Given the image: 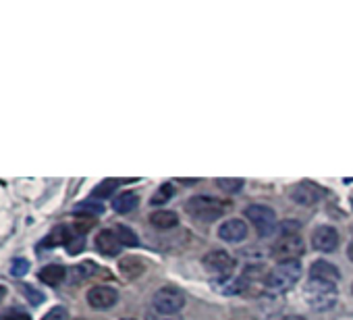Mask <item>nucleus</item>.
Instances as JSON below:
<instances>
[{
    "label": "nucleus",
    "mask_w": 353,
    "mask_h": 320,
    "mask_svg": "<svg viewBox=\"0 0 353 320\" xmlns=\"http://www.w3.org/2000/svg\"><path fill=\"white\" fill-rule=\"evenodd\" d=\"M303 293H305V299H307L310 308H314V310H330L336 303V297H339V291H336L334 283L316 281V279H310Z\"/></svg>",
    "instance_id": "f257e3e1"
},
{
    "label": "nucleus",
    "mask_w": 353,
    "mask_h": 320,
    "mask_svg": "<svg viewBox=\"0 0 353 320\" xmlns=\"http://www.w3.org/2000/svg\"><path fill=\"white\" fill-rule=\"evenodd\" d=\"M299 277H301V264L299 262H283L268 272L266 289H270L274 293L287 291L299 281Z\"/></svg>",
    "instance_id": "f03ea898"
},
{
    "label": "nucleus",
    "mask_w": 353,
    "mask_h": 320,
    "mask_svg": "<svg viewBox=\"0 0 353 320\" xmlns=\"http://www.w3.org/2000/svg\"><path fill=\"white\" fill-rule=\"evenodd\" d=\"M225 204L212 196H196L192 198L188 204H185V210L188 214H192L196 221H202V223H212L216 221L219 217L225 214Z\"/></svg>",
    "instance_id": "7ed1b4c3"
},
{
    "label": "nucleus",
    "mask_w": 353,
    "mask_h": 320,
    "mask_svg": "<svg viewBox=\"0 0 353 320\" xmlns=\"http://www.w3.org/2000/svg\"><path fill=\"white\" fill-rule=\"evenodd\" d=\"M152 306L162 314H176L185 306V293L176 287H162L154 293Z\"/></svg>",
    "instance_id": "20e7f679"
},
{
    "label": "nucleus",
    "mask_w": 353,
    "mask_h": 320,
    "mask_svg": "<svg viewBox=\"0 0 353 320\" xmlns=\"http://www.w3.org/2000/svg\"><path fill=\"white\" fill-rule=\"evenodd\" d=\"M245 217L252 221V225L256 227V231L262 237H268L274 233L276 229V212L264 204H252L245 208Z\"/></svg>",
    "instance_id": "39448f33"
},
{
    "label": "nucleus",
    "mask_w": 353,
    "mask_h": 320,
    "mask_svg": "<svg viewBox=\"0 0 353 320\" xmlns=\"http://www.w3.org/2000/svg\"><path fill=\"white\" fill-rule=\"evenodd\" d=\"M299 256H303V239L299 235H283L272 248V258L279 264L297 262Z\"/></svg>",
    "instance_id": "423d86ee"
},
{
    "label": "nucleus",
    "mask_w": 353,
    "mask_h": 320,
    "mask_svg": "<svg viewBox=\"0 0 353 320\" xmlns=\"http://www.w3.org/2000/svg\"><path fill=\"white\" fill-rule=\"evenodd\" d=\"M204 266H206V270L210 274H214L219 279H225V277L231 274V270H233L235 264H233V258L227 252L214 250V252H210V254L204 256Z\"/></svg>",
    "instance_id": "0eeeda50"
},
{
    "label": "nucleus",
    "mask_w": 353,
    "mask_h": 320,
    "mask_svg": "<svg viewBox=\"0 0 353 320\" xmlns=\"http://www.w3.org/2000/svg\"><path fill=\"white\" fill-rule=\"evenodd\" d=\"M324 196V190L312 181H301L291 188V200L299 206H314Z\"/></svg>",
    "instance_id": "6e6552de"
},
{
    "label": "nucleus",
    "mask_w": 353,
    "mask_h": 320,
    "mask_svg": "<svg viewBox=\"0 0 353 320\" xmlns=\"http://www.w3.org/2000/svg\"><path fill=\"white\" fill-rule=\"evenodd\" d=\"M119 301V293L112 287L106 285H96L88 291V303L94 310H108Z\"/></svg>",
    "instance_id": "1a4fd4ad"
},
{
    "label": "nucleus",
    "mask_w": 353,
    "mask_h": 320,
    "mask_svg": "<svg viewBox=\"0 0 353 320\" xmlns=\"http://www.w3.org/2000/svg\"><path fill=\"white\" fill-rule=\"evenodd\" d=\"M248 233H250V229H248L245 221H241V219H229L219 227V237L229 243L243 241L248 237Z\"/></svg>",
    "instance_id": "9d476101"
},
{
    "label": "nucleus",
    "mask_w": 353,
    "mask_h": 320,
    "mask_svg": "<svg viewBox=\"0 0 353 320\" xmlns=\"http://www.w3.org/2000/svg\"><path fill=\"white\" fill-rule=\"evenodd\" d=\"M312 243L318 252H334L336 246H339V233L334 227H328V225H322L314 231L312 235Z\"/></svg>",
    "instance_id": "9b49d317"
},
{
    "label": "nucleus",
    "mask_w": 353,
    "mask_h": 320,
    "mask_svg": "<svg viewBox=\"0 0 353 320\" xmlns=\"http://www.w3.org/2000/svg\"><path fill=\"white\" fill-rule=\"evenodd\" d=\"M310 279H316V281H326V283H334L341 279V272L334 264L326 262V260H318L312 264L310 268Z\"/></svg>",
    "instance_id": "f8f14e48"
},
{
    "label": "nucleus",
    "mask_w": 353,
    "mask_h": 320,
    "mask_svg": "<svg viewBox=\"0 0 353 320\" xmlns=\"http://www.w3.org/2000/svg\"><path fill=\"white\" fill-rule=\"evenodd\" d=\"M96 248H98V252L104 254V256H117V254L121 252V241H119V237H117L114 231L104 229V231H100L98 237H96Z\"/></svg>",
    "instance_id": "ddd939ff"
},
{
    "label": "nucleus",
    "mask_w": 353,
    "mask_h": 320,
    "mask_svg": "<svg viewBox=\"0 0 353 320\" xmlns=\"http://www.w3.org/2000/svg\"><path fill=\"white\" fill-rule=\"evenodd\" d=\"M75 237H77V233H73V229L69 225H61V227H54L48 233V237L42 241V246H46V248H52V246H69Z\"/></svg>",
    "instance_id": "4468645a"
},
{
    "label": "nucleus",
    "mask_w": 353,
    "mask_h": 320,
    "mask_svg": "<svg viewBox=\"0 0 353 320\" xmlns=\"http://www.w3.org/2000/svg\"><path fill=\"white\" fill-rule=\"evenodd\" d=\"M38 277H40L42 283H46V285H50V287H57V285H61V283L65 281L67 268H65L63 264H48V266H44V268L40 270Z\"/></svg>",
    "instance_id": "2eb2a0df"
},
{
    "label": "nucleus",
    "mask_w": 353,
    "mask_h": 320,
    "mask_svg": "<svg viewBox=\"0 0 353 320\" xmlns=\"http://www.w3.org/2000/svg\"><path fill=\"white\" fill-rule=\"evenodd\" d=\"M143 260H139V258H135V256H127V258H123L121 262H119V270L123 272V277H127V279H135V277H139L141 272H143Z\"/></svg>",
    "instance_id": "dca6fc26"
},
{
    "label": "nucleus",
    "mask_w": 353,
    "mask_h": 320,
    "mask_svg": "<svg viewBox=\"0 0 353 320\" xmlns=\"http://www.w3.org/2000/svg\"><path fill=\"white\" fill-rule=\"evenodd\" d=\"M137 196L133 194V192H123V194H119L114 200H112V208L117 210V212H121V214H127V212H131V210H135L137 208Z\"/></svg>",
    "instance_id": "f3484780"
},
{
    "label": "nucleus",
    "mask_w": 353,
    "mask_h": 320,
    "mask_svg": "<svg viewBox=\"0 0 353 320\" xmlns=\"http://www.w3.org/2000/svg\"><path fill=\"white\" fill-rule=\"evenodd\" d=\"M150 223L158 229H170L179 223V217H176L172 210H158L150 214Z\"/></svg>",
    "instance_id": "a211bd4d"
},
{
    "label": "nucleus",
    "mask_w": 353,
    "mask_h": 320,
    "mask_svg": "<svg viewBox=\"0 0 353 320\" xmlns=\"http://www.w3.org/2000/svg\"><path fill=\"white\" fill-rule=\"evenodd\" d=\"M114 233H117V237H119L121 246H129V248L137 246V235H135V233H133L129 227H125V225H119V227L114 229Z\"/></svg>",
    "instance_id": "6ab92c4d"
},
{
    "label": "nucleus",
    "mask_w": 353,
    "mask_h": 320,
    "mask_svg": "<svg viewBox=\"0 0 353 320\" xmlns=\"http://www.w3.org/2000/svg\"><path fill=\"white\" fill-rule=\"evenodd\" d=\"M94 272H96V264L94 262H83V264L73 266L71 277H73V281H83V279L92 277Z\"/></svg>",
    "instance_id": "aec40b11"
},
{
    "label": "nucleus",
    "mask_w": 353,
    "mask_h": 320,
    "mask_svg": "<svg viewBox=\"0 0 353 320\" xmlns=\"http://www.w3.org/2000/svg\"><path fill=\"white\" fill-rule=\"evenodd\" d=\"M117 186H119V181L117 179H106V181H102L96 190H94V198H108L114 190H117Z\"/></svg>",
    "instance_id": "412c9836"
},
{
    "label": "nucleus",
    "mask_w": 353,
    "mask_h": 320,
    "mask_svg": "<svg viewBox=\"0 0 353 320\" xmlns=\"http://www.w3.org/2000/svg\"><path fill=\"white\" fill-rule=\"evenodd\" d=\"M216 186L227 194H235L243 188V179H216Z\"/></svg>",
    "instance_id": "4be33fe9"
},
{
    "label": "nucleus",
    "mask_w": 353,
    "mask_h": 320,
    "mask_svg": "<svg viewBox=\"0 0 353 320\" xmlns=\"http://www.w3.org/2000/svg\"><path fill=\"white\" fill-rule=\"evenodd\" d=\"M30 272V262L26 260V258H15L13 262H11V274L13 277H23V274H28Z\"/></svg>",
    "instance_id": "5701e85b"
},
{
    "label": "nucleus",
    "mask_w": 353,
    "mask_h": 320,
    "mask_svg": "<svg viewBox=\"0 0 353 320\" xmlns=\"http://www.w3.org/2000/svg\"><path fill=\"white\" fill-rule=\"evenodd\" d=\"M172 196V186L170 183H164L156 194H154V198H152V204H164L168 198Z\"/></svg>",
    "instance_id": "b1692460"
},
{
    "label": "nucleus",
    "mask_w": 353,
    "mask_h": 320,
    "mask_svg": "<svg viewBox=\"0 0 353 320\" xmlns=\"http://www.w3.org/2000/svg\"><path fill=\"white\" fill-rule=\"evenodd\" d=\"M0 320H32L26 312H19V310H9V312H3L0 314Z\"/></svg>",
    "instance_id": "393cba45"
},
{
    "label": "nucleus",
    "mask_w": 353,
    "mask_h": 320,
    "mask_svg": "<svg viewBox=\"0 0 353 320\" xmlns=\"http://www.w3.org/2000/svg\"><path fill=\"white\" fill-rule=\"evenodd\" d=\"M148 320H183V318L176 316V314H162L158 310H150L148 312Z\"/></svg>",
    "instance_id": "a878e982"
},
{
    "label": "nucleus",
    "mask_w": 353,
    "mask_h": 320,
    "mask_svg": "<svg viewBox=\"0 0 353 320\" xmlns=\"http://www.w3.org/2000/svg\"><path fill=\"white\" fill-rule=\"evenodd\" d=\"M42 320H67V310L61 308V306H57V308H52Z\"/></svg>",
    "instance_id": "bb28decb"
},
{
    "label": "nucleus",
    "mask_w": 353,
    "mask_h": 320,
    "mask_svg": "<svg viewBox=\"0 0 353 320\" xmlns=\"http://www.w3.org/2000/svg\"><path fill=\"white\" fill-rule=\"evenodd\" d=\"M23 291H26V293H28V295L32 297V303H34V306H40V303H42L44 295H42V293H38V291H36L34 287H30V285H28V287H23Z\"/></svg>",
    "instance_id": "cd10ccee"
},
{
    "label": "nucleus",
    "mask_w": 353,
    "mask_h": 320,
    "mask_svg": "<svg viewBox=\"0 0 353 320\" xmlns=\"http://www.w3.org/2000/svg\"><path fill=\"white\" fill-rule=\"evenodd\" d=\"M79 208H85V210H94V212H102V210H104V206H102V204H92V202H88V204H81Z\"/></svg>",
    "instance_id": "c85d7f7f"
},
{
    "label": "nucleus",
    "mask_w": 353,
    "mask_h": 320,
    "mask_svg": "<svg viewBox=\"0 0 353 320\" xmlns=\"http://www.w3.org/2000/svg\"><path fill=\"white\" fill-rule=\"evenodd\" d=\"M281 320H305L303 316H297V314H291V316H285V318H281Z\"/></svg>",
    "instance_id": "c756f323"
},
{
    "label": "nucleus",
    "mask_w": 353,
    "mask_h": 320,
    "mask_svg": "<svg viewBox=\"0 0 353 320\" xmlns=\"http://www.w3.org/2000/svg\"><path fill=\"white\" fill-rule=\"evenodd\" d=\"M347 256H349V260H353V241H351L349 248H347Z\"/></svg>",
    "instance_id": "7c9ffc66"
},
{
    "label": "nucleus",
    "mask_w": 353,
    "mask_h": 320,
    "mask_svg": "<svg viewBox=\"0 0 353 320\" xmlns=\"http://www.w3.org/2000/svg\"><path fill=\"white\" fill-rule=\"evenodd\" d=\"M5 293H7V291H5V287H0V297H5Z\"/></svg>",
    "instance_id": "2f4dec72"
},
{
    "label": "nucleus",
    "mask_w": 353,
    "mask_h": 320,
    "mask_svg": "<svg viewBox=\"0 0 353 320\" xmlns=\"http://www.w3.org/2000/svg\"><path fill=\"white\" fill-rule=\"evenodd\" d=\"M123 320H135V318H123Z\"/></svg>",
    "instance_id": "473e14b6"
}]
</instances>
